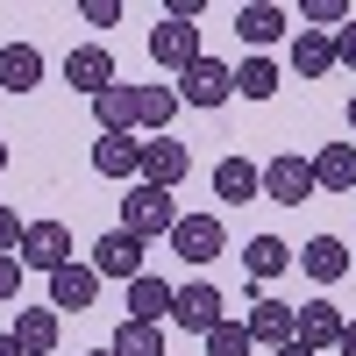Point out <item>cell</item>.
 Here are the masks:
<instances>
[{
	"label": "cell",
	"mask_w": 356,
	"mask_h": 356,
	"mask_svg": "<svg viewBox=\"0 0 356 356\" xmlns=\"http://www.w3.org/2000/svg\"><path fill=\"white\" fill-rule=\"evenodd\" d=\"M22 264H29V271H65V264H72V228L65 221H29V235H22Z\"/></svg>",
	"instance_id": "obj_8"
},
{
	"label": "cell",
	"mask_w": 356,
	"mask_h": 356,
	"mask_svg": "<svg viewBox=\"0 0 356 356\" xmlns=\"http://www.w3.org/2000/svg\"><path fill=\"white\" fill-rule=\"evenodd\" d=\"M171 114H178V86H136V129L164 136Z\"/></svg>",
	"instance_id": "obj_24"
},
{
	"label": "cell",
	"mask_w": 356,
	"mask_h": 356,
	"mask_svg": "<svg viewBox=\"0 0 356 356\" xmlns=\"http://www.w3.org/2000/svg\"><path fill=\"white\" fill-rule=\"evenodd\" d=\"M342 356H356V321H349V328H342V342H335Z\"/></svg>",
	"instance_id": "obj_36"
},
{
	"label": "cell",
	"mask_w": 356,
	"mask_h": 356,
	"mask_svg": "<svg viewBox=\"0 0 356 356\" xmlns=\"http://www.w3.org/2000/svg\"><path fill=\"white\" fill-rule=\"evenodd\" d=\"M93 122H100V136H136V86H107L93 100Z\"/></svg>",
	"instance_id": "obj_22"
},
{
	"label": "cell",
	"mask_w": 356,
	"mask_h": 356,
	"mask_svg": "<svg viewBox=\"0 0 356 356\" xmlns=\"http://www.w3.org/2000/svg\"><path fill=\"white\" fill-rule=\"evenodd\" d=\"M300 22H307V29H321V36H335V29L349 22V0H307Z\"/></svg>",
	"instance_id": "obj_29"
},
{
	"label": "cell",
	"mask_w": 356,
	"mask_h": 356,
	"mask_svg": "<svg viewBox=\"0 0 356 356\" xmlns=\"http://www.w3.org/2000/svg\"><path fill=\"white\" fill-rule=\"evenodd\" d=\"M349 136H356V93H349Z\"/></svg>",
	"instance_id": "obj_38"
},
{
	"label": "cell",
	"mask_w": 356,
	"mask_h": 356,
	"mask_svg": "<svg viewBox=\"0 0 356 356\" xmlns=\"http://www.w3.org/2000/svg\"><path fill=\"white\" fill-rule=\"evenodd\" d=\"M228 321V300H221V285H207V278H193V285H178V300H171V328H186V335H214Z\"/></svg>",
	"instance_id": "obj_2"
},
{
	"label": "cell",
	"mask_w": 356,
	"mask_h": 356,
	"mask_svg": "<svg viewBox=\"0 0 356 356\" xmlns=\"http://www.w3.org/2000/svg\"><path fill=\"white\" fill-rule=\"evenodd\" d=\"M285 264H300V257H292L278 235H250V243H243V271H250V278H278Z\"/></svg>",
	"instance_id": "obj_25"
},
{
	"label": "cell",
	"mask_w": 356,
	"mask_h": 356,
	"mask_svg": "<svg viewBox=\"0 0 356 356\" xmlns=\"http://www.w3.org/2000/svg\"><path fill=\"white\" fill-rule=\"evenodd\" d=\"M285 29H292V15H285V8H271V0H243V8H235V36H243L250 50L278 43Z\"/></svg>",
	"instance_id": "obj_12"
},
{
	"label": "cell",
	"mask_w": 356,
	"mask_h": 356,
	"mask_svg": "<svg viewBox=\"0 0 356 356\" xmlns=\"http://www.w3.org/2000/svg\"><path fill=\"white\" fill-rule=\"evenodd\" d=\"M335 65H349V72H356V15L335 29Z\"/></svg>",
	"instance_id": "obj_32"
},
{
	"label": "cell",
	"mask_w": 356,
	"mask_h": 356,
	"mask_svg": "<svg viewBox=\"0 0 356 356\" xmlns=\"http://www.w3.org/2000/svg\"><path fill=\"white\" fill-rule=\"evenodd\" d=\"M86 22H93V29H114V22H122L129 8H122V0H86V8H79Z\"/></svg>",
	"instance_id": "obj_31"
},
{
	"label": "cell",
	"mask_w": 356,
	"mask_h": 356,
	"mask_svg": "<svg viewBox=\"0 0 356 356\" xmlns=\"http://www.w3.org/2000/svg\"><path fill=\"white\" fill-rule=\"evenodd\" d=\"M314 186H321V193H356V143H321Z\"/></svg>",
	"instance_id": "obj_19"
},
{
	"label": "cell",
	"mask_w": 356,
	"mask_h": 356,
	"mask_svg": "<svg viewBox=\"0 0 356 356\" xmlns=\"http://www.w3.org/2000/svg\"><path fill=\"white\" fill-rule=\"evenodd\" d=\"M243 328H250V342H292L300 335V307H285V300H257L250 314H243Z\"/></svg>",
	"instance_id": "obj_14"
},
{
	"label": "cell",
	"mask_w": 356,
	"mask_h": 356,
	"mask_svg": "<svg viewBox=\"0 0 356 356\" xmlns=\"http://www.w3.org/2000/svg\"><path fill=\"white\" fill-rule=\"evenodd\" d=\"M271 356H314V349H307V342H300V335H292V342H278V349H271Z\"/></svg>",
	"instance_id": "obj_34"
},
{
	"label": "cell",
	"mask_w": 356,
	"mask_h": 356,
	"mask_svg": "<svg viewBox=\"0 0 356 356\" xmlns=\"http://www.w3.org/2000/svg\"><path fill=\"white\" fill-rule=\"evenodd\" d=\"M93 171L100 178H143V143L136 136H93Z\"/></svg>",
	"instance_id": "obj_18"
},
{
	"label": "cell",
	"mask_w": 356,
	"mask_h": 356,
	"mask_svg": "<svg viewBox=\"0 0 356 356\" xmlns=\"http://www.w3.org/2000/svg\"><path fill=\"white\" fill-rule=\"evenodd\" d=\"M235 93V65H221V57H200V65L178 79V100L186 107H228Z\"/></svg>",
	"instance_id": "obj_9"
},
{
	"label": "cell",
	"mask_w": 356,
	"mask_h": 356,
	"mask_svg": "<svg viewBox=\"0 0 356 356\" xmlns=\"http://www.w3.org/2000/svg\"><path fill=\"white\" fill-rule=\"evenodd\" d=\"M221 250H228L221 214H178V228H171V257H186V264H214Z\"/></svg>",
	"instance_id": "obj_6"
},
{
	"label": "cell",
	"mask_w": 356,
	"mask_h": 356,
	"mask_svg": "<svg viewBox=\"0 0 356 356\" xmlns=\"http://www.w3.org/2000/svg\"><path fill=\"white\" fill-rule=\"evenodd\" d=\"M0 178H8V136H0Z\"/></svg>",
	"instance_id": "obj_37"
},
{
	"label": "cell",
	"mask_w": 356,
	"mask_h": 356,
	"mask_svg": "<svg viewBox=\"0 0 356 356\" xmlns=\"http://www.w3.org/2000/svg\"><path fill=\"white\" fill-rule=\"evenodd\" d=\"M107 349L114 356H164V328H157V321H122Z\"/></svg>",
	"instance_id": "obj_26"
},
{
	"label": "cell",
	"mask_w": 356,
	"mask_h": 356,
	"mask_svg": "<svg viewBox=\"0 0 356 356\" xmlns=\"http://www.w3.org/2000/svg\"><path fill=\"white\" fill-rule=\"evenodd\" d=\"M143 264H150V243H136L129 228H107L100 243H93V271H100V278L136 285V278H143Z\"/></svg>",
	"instance_id": "obj_5"
},
{
	"label": "cell",
	"mask_w": 356,
	"mask_h": 356,
	"mask_svg": "<svg viewBox=\"0 0 356 356\" xmlns=\"http://www.w3.org/2000/svg\"><path fill=\"white\" fill-rule=\"evenodd\" d=\"M321 186H314V157H300V150H278L271 164H264V200H278V207H300V200H314Z\"/></svg>",
	"instance_id": "obj_4"
},
{
	"label": "cell",
	"mask_w": 356,
	"mask_h": 356,
	"mask_svg": "<svg viewBox=\"0 0 356 356\" xmlns=\"http://www.w3.org/2000/svg\"><path fill=\"white\" fill-rule=\"evenodd\" d=\"M235 93L243 100H271L278 93V65L271 57H243V65H235Z\"/></svg>",
	"instance_id": "obj_27"
},
{
	"label": "cell",
	"mask_w": 356,
	"mask_h": 356,
	"mask_svg": "<svg viewBox=\"0 0 356 356\" xmlns=\"http://www.w3.org/2000/svg\"><path fill=\"white\" fill-rule=\"evenodd\" d=\"M15 342H22V356H50L57 349V314L50 307H22L15 314Z\"/></svg>",
	"instance_id": "obj_23"
},
{
	"label": "cell",
	"mask_w": 356,
	"mask_h": 356,
	"mask_svg": "<svg viewBox=\"0 0 356 356\" xmlns=\"http://www.w3.org/2000/svg\"><path fill=\"white\" fill-rule=\"evenodd\" d=\"M300 271L314 285H342L349 278V243H342V235H314V243L300 250Z\"/></svg>",
	"instance_id": "obj_13"
},
{
	"label": "cell",
	"mask_w": 356,
	"mask_h": 356,
	"mask_svg": "<svg viewBox=\"0 0 356 356\" xmlns=\"http://www.w3.org/2000/svg\"><path fill=\"white\" fill-rule=\"evenodd\" d=\"M292 72H300V79H328L335 72V36L300 29V36H292Z\"/></svg>",
	"instance_id": "obj_21"
},
{
	"label": "cell",
	"mask_w": 356,
	"mask_h": 356,
	"mask_svg": "<svg viewBox=\"0 0 356 356\" xmlns=\"http://www.w3.org/2000/svg\"><path fill=\"white\" fill-rule=\"evenodd\" d=\"M86 356H114V349H86Z\"/></svg>",
	"instance_id": "obj_39"
},
{
	"label": "cell",
	"mask_w": 356,
	"mask_h": 356,
	"mask_svg": "<svg viewBox=\"0 0 356 356\" xmlns=\"http://www.w3.org/2000/svg\"><path fill=\"white\" fill-rule=\"evenodd\" d=\"M22 235L29 221H15V207H0V257H22Z\"/></svg>",
	"instance_id": "obj_30"
},
{
	"label": "cell",
	"mask_w": 356,
	"mask_h": 356,
	"mask_svg": "<svg viewBox=\"0 0 356 356\" xmlns=\"http://www.w3.org/2000/svg\"><path fill=\"white\" fill-rule=\"evenodd\" d=\"M171 300H178V285L171 278H157V271H143L136 285H129V321H171Z\"/></svg>",
	"instance_id": "obj_15"
},
{
	"label": "cell",
	"mask_w": 356,
	"mask_h": 356,
	"mask_svg": "<svg viewBox=\"0 0 356 356\" xmlns=\"http://www.w3.org/2000/svg\"><path fill=\"white\" fill-rule=\"evenodd\" d=\"M0 356H22V342H15V328H0Z\"/></svg>",
	"instance_id": "obj_35"
},
{
	"label": "cell",
	"mask_w": 356,
	"mask_h": 356,
	"mask_svg": "<svg viewBox=\"0 0 356 356\" xmlns=\"http://www.w3.org/2000/svg\"><path fill=\"white\" fill-rule=\"evenodd\" d=\"M100 300V271H93V264H65V271H50V314H86V307H93Z\"/></svg>",
	"instance_id": "obj_11"
},
{
	"label": "cell",
	"mask_w": 356,
	"mask_h": 356,
	"mask_svg": "<svg viewBox=\"0 0 356 356\" xmlns=\"http://www.w3.org/2000/svg\"><path fill=\"white\" fill-rule=\"evenodd\" d=\"M0 86L8 93H36L43 86V50L36 43H0Z\"/></svg>",
	"instance_id": "obj_17"
},
{
	"label": "cell",
	"mask_w": 356,
	"mask_h": 356,
	"mask_svg": "<svg viewBox=\"0 0 356 356\" xmlns=\"http://www.w3.org/2000/svg\"><path fill=\"white\" fill-rule=\"evenodd\" d=\"M65 86L86 93V100H100L107 86H122V79H114V50L107 43H72L65 50Z\"/></svg>",
	"instance_id": "obj_3"
},
{
	"label": "cell",
	"mask_w": 356,
	"mask_h": 356,
	"mask_svg": "<svg viewBox=\"0 0 356 356\" xmlns=\"http://www.w3.org/2000/svg\"><path fill=\"white\" fill-rule=\"evenodd\" d=\"M186 171H193V150H186L178 136H150V143H143V186L178 193V186H186Z\"/></svg>",
	"instance_id": "obj_7"
},
{
	"label": "cell",
	"mask_w": 356,
	"mask_h": 356,
	"mask_svg": "<svg viewBox=\"0 0 356 356\" xmlns=\"http://www.w3.org/2000/svg\"><path fill=\"white\" fill-rule=\"evenodd\" d=\"M250 349H257V342H250V328H243V321H235V314L221 321L214 335H207V356H250Z\"/></svg>",
	"instance_id": "obj_28"
},
{
	"label": "cell",
	"mask_w": 356,
	"mask_h": 356,
	"mask_svg": "<svg viewBox=\"0 0 356 356\" xmlns=\"http://www.w3.org/2000/svg\"><path fill=\"white\" fill-rule=\"evenodd\" d=\"M342 328H349V321H342V307H335V300H307V307H300V342H307L314 356H321V349H335V342H342Z\"/></svg>",
	"instance_id": "obj_16"
},
{
	"label": "cell",
	"mask_w": 356,
	"mask_h": 356,
	"mask_svg": "<svg viewBox=\"0 0 356 356\" xmlns=\"http://www.w3.org/2000/svg\"><path fill=\"white\" fill-rule=\"evenodd\" d=\"M122 228L136 235V243H157V235L171 243V228H178V200L136 178V186H129V200H122Z\"/></svg>",
	"instance_id": "obj_1"
},
{
	"label": "cell",
	"mask_w": 356,
	"mask_h": 356,
	"mask_svg": "<svg viewBox=\"0 0 356 356\" xmlns=\"http://www.w3.org/2000/svg\"><path fill=\"white\" fill-rule=\"evenodd\" d=\"M150 57H157L164 72L186 79L200 57H207V50H200V29H193V22H157V29H150Z\"/></svg>",
	"instance_id": "obj_10"
},
{
	"label": "cell",
	"mask_w": 356,
	"mask_h": 356,
	"mask_svg": "<svg viewBox=\"0 0 356 356\" xmlns=\"http://www.w3.org/2000/svg\"><path fill=\"white\" fill-rule=\"evenodd\" d=\"M257 193H264V171H257L250 157H221V164H214V200L243 207V200H257Z\"/></svg>",
	"instance_id": "obj_20"
},
{
	"label": "cell",
	"mask_w": 356,
	"mask_h": 356,
	"mask_svg": "<svg viewBox=\"0 0 356 356\" xmlns=\"http://www.w3.org/2000/svg\"><path fill=\"white\" fill-rule=\"evenodd\" d=\"M22 271H29L22 257H0V300H15V292H22Z\"/></svg>",
	"instance_id": "obj_33"
}]
</instances>
